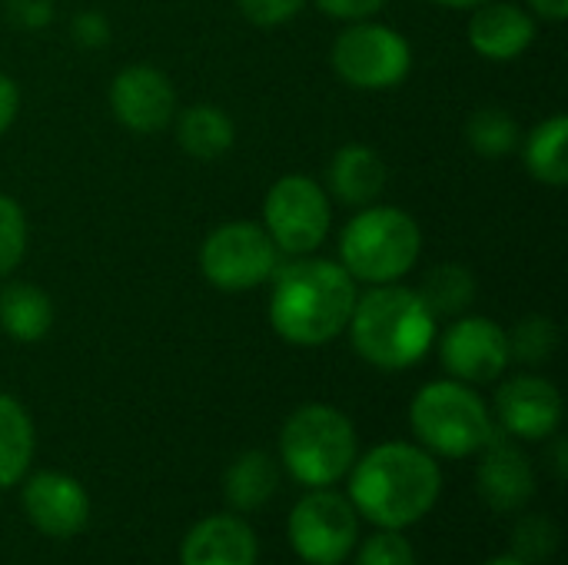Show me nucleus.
<instances>
[{
	"instance_id": "obj_1",
	"label": "nucleus",
	"mask_w": 568,
	"mask_h": 565,
	"mask_svg": "<svg viewBox=\"0 0 568 565\" xmlns=\"http://www.w3.org/2000/svg\"><path fill=\"white\" fill-rule=\"evenodd\" d=\"M270 290V323L293 346H323L346 333L356 306V280L339 260L293 256L280 263Z\"/></svg>"
},
{
	"instance_id": "obj_2",
	"label": "nucleus",
	"mask_w": 568,
	"mask_h": 565,
	"mask_svg": "<svg viewBox=\"0 0 568 565\" xmlns=\"http://www.w3.org/2000/svg\"><path fill=\"white\" fill-rule=\"evenodd\" d=\"M443 476L436 460L409 443H383L369 450L349 480L353 506L383 529L419 523L439 500Z\"/></svg>"
},
{
	"instance_id": "obj_3",
	"label": "nucleus",
	"mask_w": 568,
	"mask_h": 565,
	"mask_svg": "<svg viewBox=\"0 0 568 565\" xmlns=\"http://www.w3.org/2000/svg\"><path fill=\"white\" fill-rule=\"evenodd\" d=\"M353 350L379 370H409L436 343V316L423 296L403 283H383L356 296L346 323Z\"/></svg>"
},
{
	"instance_id": "obj_4",
	"label": "nucleus",
	"mask_w": 568,
	"mask_h": 565,
	"mask_svg": "<svg viewBox=\"0 0 568 565\" xmlns=\"http://www.w3.org/2000/svg\"><path fill=\"white\" fill-rule=\"evenodd\" d=\"M423 253V230L413 213L389 203L363 206L339 236V263L356 283H399Z\"/></svg>"
},
{
	"instance_id": "obj_5",
	"label": "nucleus",
	"mask_w": 568,
	"mask_h": 565,
	"mask_svg": "<svg viewBox=\"0 0 568 565\" xmlns=\"http://www.w3.org/2000/svg\"><path fill=\"white\" fill-rule=\"evenodd\" d=\"M280 453L296 483L329 486L356 463V430L336 406L310 403L286 420L280 433Z\"/></svg>"
},
{
	"instance_id": "obj_6",
	"label": "nucleus",
	"mask_w": 568,
	"mask_h": 565,
	"mask_svg": "<svg viewBox=\"0 0 568 565\" xmlns=\"http://www.w3.org/2000/svg\"><path fill=\"white\" fill-rule=\"evenodd\" d=\"M409 423L426 450L449 460L479 453L496 433L483 396L459 380L426 383L409 406Z\"/></svg>"
},
{
	"instance_id": "obj_7",
	"label": "nucleus",
	"mask_w": 568,
	"mask_h": 565,
	"mask_svg": "<svg viewBox=\"0 0 568 565\" xmlns=\"http://www.w3.org/2000/svg\"><path fill=\"white\" fill-rule=\"evenodd\" d=\"M329 63L346 87L379 93L399 87L409 77L413 47L389 23L356 20L333 40Z\"/></svg>"
},
{
	"instance_id": "obj_8",
	"label": "nucleus",
	"mask_w": 568,
	"mask_h": 565,
	"mask_svg": "<svg viewBox=\"0 0 568 565\" xmlns=\"http://www.w3.org/2000/svg\"><path fill=\"white\" fill-rule=\"evenodd\" d=\"M333 226V206L323 183L303 173L280 176L263 200V230L283 256L316 253Z\"/></svg>"
},
{
	"instance_id": "obj_9",
	"label": "nucleus",
	"mask_w": 568,
	"mask_h": 565,
	"mask_svg": "<svg viewBox=\"0 0 568 565\" xmlns=\"http://www.w3.org/2000/svg\"><path fill=\"white\" fill-rule=\"evenodd\" d=\"M280 250L263 230V223L230 220L220 223L200 246L203 276L223 293H246L273 280L280 266Z\"/></svg>"
},
{
	"instance_id": "obj_10",
	"label": "nucleus",
	"mask_w": 568,
	"mask_h": 565,
	"mask_svg": "<svg viewBox=\"0 0 568 565\" xmlns=\"http://www.w3.org/2000/svg\"><path fill=\"white\" fill-rule=\"evenodd\" d=\"M290 543L310 565H339L356 546V509L336 493H313L293 506Z\"/></svg>"
},
{
	"instance_id": "obj_11",
	"label": "nucleus",
	"mask_w": 568,
	"mask_h": 565,
	"mask_svg": "<svg viewBox=\"0 0 568 565\" xmlns=\"http://www.w3.org/2000/svg\"><path fill=\"white\" fill-rule=\"evenodd\" d=\"M106 100H110V113L116 117V123L126 127L130 133H140V137L166 130L180 110L173 80L150 63L123 67L110 80Z\"/></svg>"
},
{
	"instance_id": "obj_12",
	"label": "nucleus",
	"mask_w": 568,
	"mask_h": 565,
	"mask_svg": "<svg viewBox=\"0 0 568 565\" xmlns=\"http://www.w3.org/2000/svg\"><path fill=\"white\" fill-rule=\"evenodd\" d=\"M439 360L459 383H493L513 363L506 330L489 316H456L439 336Z\"/></svg>"
},
{
	"instance_id": "obj_13",
	"label": "nucleus",
	"mask_w": 568,
	"mask_h": 565,
	"mask_svg": "<svg viewBox=\"0 0 568 565\" xmlns=\"http://www.w3.org/2000/svg\"><path fill=\"white\" fill-rule=\"evenodd\" d=\"M496 416L519 440H549L562 423V393L542 376H513L496 393Z\"/></svg>"
},
{
	"instance_id": "obj_14",
	"label": "nucleus",
	"mask_w": 568,
	"mask_h": 565,
	"mask_svg": "<svg viewBox=\"0 0 568 565\" xmlns=\"http://www.w3.org/2000/svg\"><path fill=\"white\" fill-rule=\"evenodd\" d=\"M469 47L489 63L519 60L536 40V17L509 0H486L473 7L469 17Z\"/></svg>"
},
{
	"instance_id": "obj_15",
	"label": "nucleus",
	"mask_w": 568,
	"mask_h": 565,
	"mask_svg": "<svg viewBox=\"0 0 568 565\" xmlns=\"http://www.w3.org/2000/svg\"><path fill=\"white\" fill-rule=\"evenodd\" d=\"M479 453H483V463H479L476 483H479V496L486 500V506H493L496 513L523 509L536 493V473H532L529 456L516 443L499 440L496 433Z\"/></svg>"
},
{
	"instance_id": "obj_16",
	"label": "nucleus",
	"mask_w": 568,
	"mask_h": 565,
	"mask_svg": "<svg viewBox=\"0 0 568 565\" xmlns=\"http://www.w3.org/2000/svg\"><path fill=\"white\" fill-rule=\"evenodd\" d=\"M30 523L47 536H73L87 526L90 503L77 480L63 473H37L23 490Z\"/></svg>"
},
{
	"instance_id": "obj_17",
	"label": "nucleus",
	"mask_w": 568,
	"mask_h": 565,
	"mask_svg": "<svg viewBox=\"0 0 568 565\" xmlns=\"http://www.w3.org/2000/svg\"><path fill=\"white\" fill-rule=\"evenodd\" d=\"M389 170L379 150L366 147V143H346L333 153V160L326 163V193L336 196L346 206H369L379 200V193L386 190Z\"/></svg>"
},
{
	"instance_id": "obj_18",
	"label": "nucleus",
	"mask_w": 568,
	"mask_h": 565,
	"mask_svg": "<svg viewBox=\"0 0 568 565\" xmlns=\"http://www.w3.org/2000/svg\"><path fill=\"white\" fill-rule=\"evenodd\" d=\"M180 565H256V536L236 516H210L186 533Z\"/></svg>"
},
{
	"instance_id": "obj_19",
	"label": "nucleus",
	"mask_w": 568,
	"mask_h": 565,
	"mask_svg": "<svg viewBox=\"0 0 568 565\" xmlns=\"http://www.w3.org/2000/svg\"><path fill=\"white\" fill-rule=\"evenodd\" d=\"M173 127H176V143L183 147V153L203 163L220 160L236 143V127L230 113L220 110L216 103H193L186 110H176Z\"/></svg>"
},
{
	"instance_id": "obj_20",
	"label": "nucleus",
	"mask_w": 568,
	"mask_h": 565,
	"mask_svg": "<svg viewBox=\"0 0 568 565\" xmlns=\"http://www.w3.org/2000/svg\"><path fill=\"white\" fill-rule=\"evenodd\" d=\"M53 326V300L37 283L13 280L0 290V330L17 343H37Z\"/></svg>"
},
{
	"instance_id": "obj_21",
	"label": "nucleus",
	"mask_w": 568,
	"mask_h": 565,
	"mask_svg": "<svg viewBox=\"0 0 568 565\" xmlns=\"http://www.w3.org/2000/svg\"><path fill=\"white\" fill-rule=\"evenodd\" d=\"M523 160L532 180L542 186H566L568 183V117L552 113L546 117L529 137H523Z\"/></svg>"
},
{
	"instance_id": "obj_22",
	"label": "nucleus",
	"mask_w": 568,
	"mask_h": 565,
	"mask_svg": "<svg viewBox=\"0 0 568 565\" xmlns=\"http://www.w3.org/2000/svg\"><path fill=\"white\" fill-rule=\"evenodd\" d=\"M33 460V423L27 410L0 393V490L13 486Z\"/></svg>"
},
{
	"instance_id": "obj_23",
	"label": "nucleus",
	"mask_w": 568,
	"mask_h": 565,
	"mask_svg": "<svg viewBox=\"0 0 568 565\" xmlns=\"http://www.w3.org/2000/svg\"><path fill=\"white\" fill-rule=\"evenodd\" d=\"M416 293L423 296V303L433 310L436 320L439 316H463L476 300V276L466 263H436L423 276Z\"/></svg>"
},
{
	"instance_id": "obj_24",
	"label": "nucleus",
	"mask_w": 568,
	"mask_h": 565,
	"mask_svg": "<svg viewBox=\"0 0 568 565\" xmlns=\"http://www.w3.org/2000/svg\"><path fill=\"white\" fill-rule=\"evenodd\" d=\"M276 483H280L276 463L260 450H250V453L236 456L233 466L223 476L226 500L236 509H260L276 493Z\"/></svg>"
},
{
	"instance_id": "obj_25",
	"label": "nucleus",
	"mask_w": 568,
	"mask_h": 565,
	"mask_svg": "<svg viewBox=\"0 0 568 565\" xmlns=\"http://www.w3.org/2000/svg\"><path fill=\"white\" fill-rule=\"evenodd\" d=\"M466 143L486 160H503L523 143V127L503 107H479L466 120Z\"/></svg>"
},
{
	"instance_id": "obj_26",
	"label": "nucleus",
	"mask_w": 568,
	"mask_h": 565,
	"mask_svg": "<svg viewBox=\"0 0 568 565\" xmlns=\"http://www.w3.org/2000/svg\"><path fill=\"white\" fill-rule=\"evenodd\" d=\"M506 340H509V360L539 366L549 363L552 353L559 350V326L542 313H529L513 330H506Z\"/></svg>"
},
{
	"instance_id": "obj_27",
	"label": "nucleus",
	"mask_w": 568,
	"mask_h": 565,
	"mask_svg": "<svg viewBox=\"0 0 568 565\" xmlns=\"http://www.w3.org/2000/svg\"><path fill=\"white\" fill-rule=\"evenodd\" d=\"M27 213L17 200L0 193V280L10 276L27 256Z\"/></svg>"
},
{
	"instance_id": "obj_28",
	"label": "nucleus",
	"mask_w": 568,
	"mask_h": 565,
	"mask_svg": "<svg viewBox=\"0 0 568 565\" xmlns=\"http://www.w3.org/2000/svg\"><path fill=\"white\" fill-rule=\"evenodd\" d=\"M559 546V529L549 516H529L513 533V553L523 563H546Z\"/></svg>"
},
{
	"instance_id": "obj_29",
	"label": "nucleus",
	"mask_w": 568,
	"mask_h": 565,
	"mask_svg": "<svg viewBox=\"0 0 568 565\" xmlns=\"http://www.w3.org/2000/svg\"><path fill=\"white\" fill-rule=\"evenodd\" d=\"M356 565H416V556L413 546L396 529H386L359 549Z\"/></svg>"
},
{
	"instance_id": "obj_30",
	"label": "nucleus",
	"mask_w": 568,
	"mask_h": 565,
	"mask_svg": "<svg viewBox=\"0 0 568 565\" xmlns=\"http://www.w3.org/2000/svg\"><path fill=\"white\" fill-rule=\"evenodd\" d=\"M236 3H240V13L253 27H263V30L290 23L306 7V0H236Z\"/></svg>"
},
{
	"instance_id": "obj_31",
	"label": "nucleus",
	"mask_w": 568,
	"mask_h": 565,
	"mask_svg": "<svg viewBox=\"0 0 568 565\" xmlns=\"http://www.w3.org/2000/svg\"><path fill=\"white\" fill-rule=\"evenodd\" d=\"M70 37L83 50H103L110 43V37H113V27H110L106 13H100V10H80L70 20Z\"/></svg>"
},
{
	"instance_id": "obj_32",
	"label": "nucleus",
	"mask_w": 568,
	"mask_h": 565,
	"mask_svg": "<svg viewBox=\"0 0 568 565\" xmlns=\"http://www.w3.org/2000/svg\"><path fill=\"white\" fill-rule=\"evenodd\" d=\"M7 20L20 30H47L57 17L53 0H7Z\"/></svg>"
},
{
	"instance_id": "obj_33",
	"label": "nucleus",
	"mask_w": 568,
	"mask_h": 565,
	"mask_svg": "<svg viewBox=\"0 0 568 565\" xmlns=\"http://www.w3.org/2000/svg\"><path fill=\"white\" fill-rule=\"evenodd\" d=\"M326 17H336V20H373L389 0H313Z\"/></svg>"
},
{
	"instance_id": "obj_34",
	"label": "nucleus",
	"mask_w": 568,
	"mask_h": 565,
	"mask_svg": "<svg viewBox=\"0 0 568 565\" xmlns=\"http://www.w3.org/2000/svg\"><path fill=\"white\" fill-rule=\"evenodd\" d=\"M17 113H20V87L10 73L0 70V137L13 127Z\"/></svg>"
},
{
	"instance_id": "obj_35",
	"label": "nucleus",
	"mask_w": 568,
	"mask_h": 565,
	"mask_svg": "<svg viewBox=\"0 0 568 565\" xmlns=\"http://www.w3.org/2000/svg\"><path fill=\"white\" fill-rule=\"evenodd\" d=\"M529 3H532V10H536L542 20L559 23V20H566L568 17V0H529Z\"/></svg>"
},
{
	"instance_id": "obj_36",
	"label": "nucleus",
	"mask_w": 568,
	"mask_h": 565,
	"mask_svg": "<svg viewBox=\"0 0 568 565\" xmlns=\"http://www.w3.org/2000/svg\"><path fill=\"white\" fill-rule=\"evenodd\" d=\"M433 3H439V7H446V10H473V7H479V3H486V0H433Z\"/></svg>"
},
{
	"instance_id": "obj_37",
	"label": "nucleus",
	"mask_w": 568,
	"mask_h": 565,
	"mask_svg": "<svg viewBox=\"0 0 568 565\" xmlns=\"http://www.w3.org/2000/svg\"><path fill=\"white\" fill-rule=\"evenodd\" d=\"M556 476H566V440H556Z\"/></svg>"
},
{
	"instance_id": "obj_38",
	"label": "nucleus",
	"mask_w": 568,
	"mask_h": 565,
	"mask_svg": "<svg viewBox=\"0 0 568 565\" xmlns=\"http://www.w3.org/2000/svg\"><path fill=\"white\" fill-rule=\"evenodd\" d=\"M486 565H526L523 559H516V556H503V559H493V563Z\"/></svg>"
}]
</instances>
